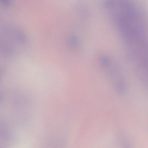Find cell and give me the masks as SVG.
Instances as JSON below:
<instances>
[{
    "label": "cell",
    "instance_id": "1",
    "mask_svg": "<svg viewBox=\"0 0 148 148\" xmlns=\"http://www.w3.org/2000/svg\"><path fill=\"white\" fill-rule=\"evenodd\" d=\"M1 31V47L3 53L6 55L13 56L18 54L27 45L26 35L16 26L5 24Z\"/></svg>",
    "mask_w": 148,
    "mask_h": 148
},
{
    "label": "cell",
    "instance_id": "2",
    "mask_svg": "<svg viewBox=\"0 0 148 148\" xmlns=\"http://www.w3.org/2000/svg\"><path fill=\"white\" fill-rule=\"evenodd\" d=\"M69 43L72 46H76L77 45V41L76 39L75 38L70 37L68 39Z\"/></svg>",
    "mask_w": 148,
    "mask_h": 148
},
{
    "label": "cell",
    "instance_id": "3",
    "mask_svg": "<svg viewBox=\"0 0 148 148\" xmlns=\"http://www.w3.org/2000/svg\"><path fill=\"white\" fill-rule=\"evenodd\" d=\"M2 4L5 6H9L11 3V0H0Z\"/></svg>",
    "mask_w": 148,
    "mask_h": 148
}]
</instances>
